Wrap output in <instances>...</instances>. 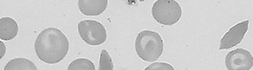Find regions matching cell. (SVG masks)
Wrapping results in <instances>:
<instances>
[{
	"mask_svg": "<svg viewBox=\"0 0 253 70\" xmlns=\"http://www.w3.org/2000/svg\"><path fill=\"white\" fill-rule=\"evenodd\" d=\"M225 64L229 70H250L253 67V56L248 50L238 48L228 52Z\"/></svg>",
	"mask_w": 253,
	"mask_h": 70,
	"instance_id": "obj_5",
	"label": "cell"
},
{
	"mask_svg": "<svg viewBox=\"0 0 253 70\" xmlns=\"http://www.w3.org/2000/svg\"><path fill=\"white\" fill-rule=\"evenodd\" d=\"M18 24L11 17L0 19V39L11 41L18 34Z\"/></svg>",
	"mask_w": 253,
	"mask_h": 70,
	"instance_id": "obj_8",
	"label": "cell"
},
{
	"mask_svg": "<svg viewBox=\"0 0 253 70\" xmlns=\"http://www.w3.org/2000/svg\"><path fill=\"white\" fill-rule=\"evenodd\" d=\"M249 20L241 21L240 23L230 27L228 32H226L223 37H221L219 49H230L241 43L244 36L249 31Z\"/></svg>",
	"mask_w": 253,
	"mask_h": 70,
	"instance_id": "obj_6",
	"label": "cell"
},
{
	"mask_svg": "<svg viewBox=\"0 0 253 70\" xmlns=\"http://www.w3.org/2000/svg\"><path fill=\"white\" fill-rule=\"evenodd\" d=\"M6 54V46L2 41H0V61L4 57Z\"/></svg>",
	"mask_w": 253,
	"mask_h": 70,
	"instance_id": "obj_13",
	"label": "cell"
},
{
	"mask_svg": "<svg viewBox=\"0 0 253 70\" xmlns=\"http://www.w3.org/2000/svg\"><path fill=\"white\" fill-rule=\"evenodd\" d=\"M79 33L82 39L91 46H99L106 42L107 31L103 24L92 20H85L79 22Z\"/></svg>",
	"mask_w": 253,
	"mask_h": 70,
	"instance_id": "obj_4",
	"label": "cell"
},
{
	"mask_svg": "<svg viewBox=\"0 0 253 70\" xmlns=\"http://www.w3.org/2000/svg\"><path fill=\"white\" fill-rule=\"evenodd\" d=\"M145 70H174L173 66L166 63H157L152 64L149 66H147Z\"/></svg>",
	"mask_w": 253,
	"mask_h": 70,
	"instance_id": "obj_12",
	"label": "cell"
},
{
	"mask_svg": "<svg viewBox=\"0 0 253 70\" xmlns=\"http://www.w3.org/2000/svg\"><path fill=\"white\" fill-rule=\"evenodd\" d=\"M135 51L143 61H157L163 53V39L160 34L155 31H142L136 37Z\"/></svg>",
	"mask_w": 253,
	"mask_h": 70,
	"instance_id": "obj_2",
	"label": "cell"
},
{
	"mask_svg": "<svg viewBox=\"0 0 253 70\" xmlns=\"http://www.w3.org/2000/svg\"><path fill=\"white\" fill-rule=\"evenodd\" d=\"M108 0H79L80 12L85 16L97 17L102 14L108 7Z\"/></svg>",
	"mask_w": 253,
	"mask_h": 70,
	"instance_id": "obj_7",
	"label": "cell"
},
{
	"mask_svg": "<svg viewBox=\"0 0 253 70\" xmlns=\"http://www.w3.org/2000/svg\"><path fill=\"white\" fill-rule=\"evenodd\" d=\"M113 60L110 57L106 50H103L100 54V60H99V70H113Z\"/></svg>",
	"mask_w": 253,
	"mask_h": 70,
	"instance_id": "obj_11",
	"label": "cell"
},
{
	"mask_svg": "<svg viewBox=\"0 0 253 70\" xmlns=\"http://www.w3.org/2000/svg\"><path fill=\"white\" fill-rule=\"evenodd\" d=\"M68 70H95V66L88 59L79 58L69 65Z\"/></svg>",
	"mask_w": 253,
	"mask_h": 70,
	"instance_id": "obj_10",
	"label": "cell"
},
{
	"mask_svg": "<svg viewBox=\"0 0 253 70\" xmlns=\"http://www.w3.org/2000/svg\"><path fill=\"white\" fill-rule=\"evenodd\" d=\"M182 7L174 0H157L152 6L153 18L163 26H173L182 17Z\"/></svg>",
	"mask_w": 253,
	"mask_h": 70,
	"instance_id": "obj_3",
	"label": "cell"
},
{
	"mask_svg": "<svg viewBox=\"0 0 253 70\" xmlns=\"http://www.w3.org/2000/svg\"><path fill=\"white\" fill-rule=\"evenodd\" d=\"M4 70H38V68L32 61L28 59L16 58L6 65Z\"/></svg>",
	"mask_w": 253,
	"mask_h": 70,
	"instance_id": "obj_9",
	"label": "cell"
},
{
	"mask_svg": "<svg viewBox=\"0 0 253 70\" xmlns=\"http://www.w3.org/2000/svg\"><path fill=\"white\" fill-rule=\"evenodd\" d=\"M35 52L44 63H60L69 52L68 37L57 28H47L38 35L35 43Z\"/></svg>",
	"mask_w": 253,
	"mask_h": 70,
	"instance_id": "obj_1",
	"label": "cell"
}]
</instances>
